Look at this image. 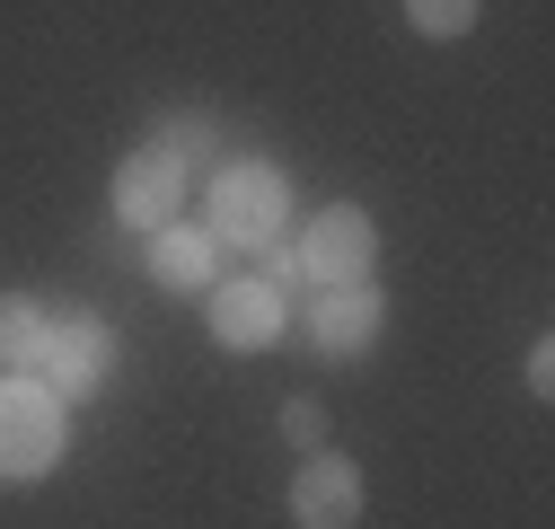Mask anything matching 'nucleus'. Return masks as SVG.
Returning <instances> with one entry per match:
<instances>
[{"mask_svg": "<svg viewBox=\"0 0 555 529\" xmlns=\"http://www.w3.org/2000/svg\"><path fill=\"white\" fill-rule=\"evenodd\" d=\"M151 264H159V283H168V292H194L203 274H212V238H203V230H159Z\"/></svg>", "mask_w": 555, "mask_h": 529, "instance_id": "1a4fd4ad", "label": "nucleus"}, {"mask_svg": "<svg viewBox=\"0 0 555 529\" xmlns=\"http://www.w3.org/2000/svg\"><path fill=\"white\" fill-rule=\"evenodd\" d=\"M36 371L53 397H89L106 379V326L98 318H72V326H44V345H36Z\"/></svg>", "mask_w": 555, "mask_h": 529, "instance_id": "423d86ee", "label": "nucleus"}, {"mask_svg": "<svg viewBox=\"0 0 555 529\" xmlns=\"http://www.w3.org/2000/svg\"><path fill=\"white\" fill-rule=\"evenodd\" d=\"M177 204H185V168H177L159 142H151V151H132V159L115 168V212H124L132 230H168Z\"/></svg>", "mask_w": 555, "mask_h": 529, "instance_id": "20e7f679", "label": "nucleus"}, {"mask_svg": "<svg viewBox=\"0 0 555 529\" xmlns=\"http://www.w3.org/2000/svg\"><path fill=\"white\" fill-rule=\"evenodd\" d=\"M283 433H292L300 450H326V407H309V397H292V415H283Z\"/></svg>", "mask_w": 555, "mask_h": 529, "instance_id": "ddd939ff", "label": "nucleus"}, {"mask_svg": "<svg viewBox=\"0 0 555 529\" xmlns=\"http://www.w3.org/2000/svg\"><path fill=\"white\" fill-rule=\"evenodd\" d=\"M405 18L424 36H467L476 27V0H405Z\"/></svg>", "mask_w": 555, "mask_h": 529, "instance_id": "9b49d317", "label": "nucleus"}, {"mask_svg": "<svg viewBox=\"0 0 555 529\" xmlns=\"http://www.w3.org/2000/svg\"><path fill=\"white\" fill-rule=\"evenodd\" d=\"M177 168H212V124H168V142H159Z\"/></svg>", "mask_w": 555, "mask_h": 529, "instance_id": "f8f14e48", "label": "nucleus"}, {"mask_svg": "<svg viewBox=\"0 0 555 529\" xmlns=\"http://www.w3.org/2000/svg\"><path fill=\"white\" fill-rule=\"evenodd\" d=\"M212 336H221L230 353L273 345V336H283V292H273V283H221V300H212Z\"/></svg>", "mask_w": 555, "mask_h": 529, "instance_id": "0eeeda50", "label": "nucleus"}, {"mask_svg": "<svg viewBox=\"0 0 555 529\" xmlns=\"http://www.w3.org/2000/svg\"><path fill=\"white\" fill-rule=\"evenodd\" d=\"M62 459V397L44 379H0V477H44Z\"/></svg>", "mask_w": 555, "mask_h": 529, "instance_id": "f257e3e1", "label": "nucleus"}, {"mask_svg": "<svg viewBox=\"0 0 555 529\" xmlns=\"http://www.w3.org/2000/svg\"><path fill=\"white\" fill-rule=\"evenodd\" d=\"M292 520L300 529H353L362 520V468L335 459V450H318L309 468L292 477Z\"/></svg>", "mask_w": 555, "mask_h": 529, "instance_id": "39448f33", "label": "nucleus"}, {"mask_svg": "<svg viewBox=\"0 0 555 529\" xmlns=\"http://www.w3.org/2000/svg\"><path fill=\"white\" fill-rule=\"evenodd\" d=\"M309 336H318L326 353H362V345L379 336V292H371V283H335V292H318Z\"/></svg>", "mask_w": 555, "mask_h": 529, "instance_id": "6e6552de", "label": "nucleus"}, {"mask_svg": "<svg viewBox=\"0 0 555 529\" xmlns=\"http://www.w3.org/2000/svg\"><path fill=\"white\" fill-rule=\"evenodd\" d=\"M371 247H379V230H371L353 204H335V212L309 221L300 264H309V283H318V292H335V283H371Z\"/></svg>", "mask_w": 555, "mask_h": 529, "instance_id": "f03ea898", "label": "nucleus"}, {"mask_svg": "<svg viewBox=\"0 0 555 529\" xmlns=\"http://www.w3.org/2000/svg\"><path fill=\"white\" fill-rule=\"evenodd\" d=\"M36 345H44L36 300H0V362H36Z\"/></svg>", "mask_w": 555, "mask_h": 529, "instance_id": "9d476101", "label": "nucleus"}, {"mask_svg": "<svg viewBox=\"0 0 555 529\" xmlns=\"http://www.w3.org/2000/svg\"><path fill=\"white\" fill-rule=\"evenodd\" d=\"M283 177H273L264 159H247V168H230L221 177V194H212V230L221 238H238V247H264L273 230H283Z\"/></svg>", "mask_w": 555, "mask_h": 529, "instance_id": "7ed1b4c3", "label": "nucleus"}]
</instances>
